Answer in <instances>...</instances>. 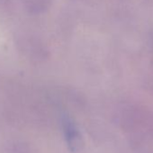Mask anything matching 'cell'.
Listing matches in <instances>:
<instances>
[{"mask_svg": "<svg viewBox=\"0 0 153 153\" xmlns=\"http://www.w3.org/2000/svg\"><path fill=\"white\" fill-rule=\"evenodd\" d=\"M23 8L31 15H38L47 9L50 0H20Z\"/></svg>", "mask_w": 153, "mask_h": 153, "instance_id": "obj_1", "label": "cell"}, {"mask_svg": "<svg viewBox=\"0 0 153 153\" xmlns=\"http://www.w3.org/2000/svg\"><path fill=\"white\" fill-rule=\"evenodd\" d=\"M14 0H0V10L8 13L13 8Z\"/></svg>", "mask_w": 153, "mask_h": 153, "instance_id": "obj_2", "label": "cell"}, {"mask_svg": "<svg viewBox=\"0 0 153 153\" xmlns=\"http://www.w3.org/2000/svg\"><path fill=\"white\" fill-rule=\"evenodd\" d=\"M4 153H24V149L16 144H10L4 149Z\"/></svg>", "mask_w": 153, "mask_h": 153, "instance_id": "obj_3", "label": "cell"}]
</instances>
